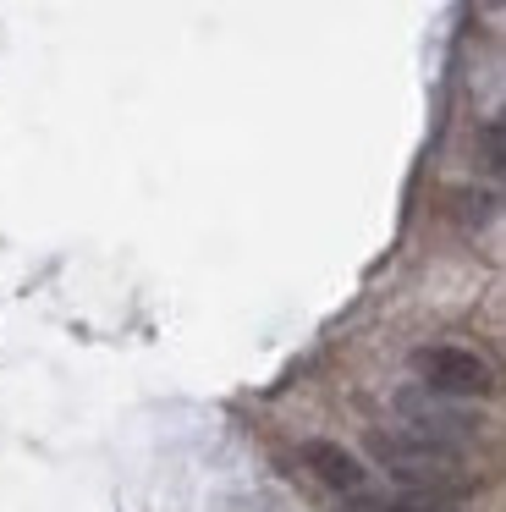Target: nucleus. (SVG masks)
Returning <instances> with one entry per match:
<instances>
[{"label":"nucleus","instance_id":"obj_1","mask_svg":"<svg viewBox=\"0 0 506 512\" xmlns=\"http://www.w3.org/2000/svg\"><path fill=\"white\" fill-rule=\"evenodd\" d=\"M363 452L374 457V468H385V474L402 490H413V496L457 501L479 485L473 463L457 446H435V441H424V435H407L402 424H374V430L363 435Z\"/></svg>","mask_w":506,"mask_h":512},{"label":"nucleus","instance_id":"obj_2","mask_svg":"<svg viewBox=\"0 0 506 512\" xmlns=\"http://www.w3.org/2000/svg\"><path fill=\"white\" fill-rule=\"evenodd\" d=\"M391 408H396V419H402L407 435H424V441H435V446H457V452L484 430V419L468 402L435 397V391H424V386H402L391 397Z\"/></svg>","mask_w":506,"mask_h":512},{"label":"nucleus","instance_id":"obj_3","mask_svg":"<svg viewBox=\"0 0 506 512\" xmlns=\"http://www.w3.org/2000/svg\"><path fill=\"white\" fill-rule=\"evenodd\" d=\"M413 375L424 391L451 402H484L495 391V369L468 347H418L413 353Z\"/></svg>","mask_w":506,"mask_h":512},{"label":"nucleus","instance_id":"obj_4","mask_svg":"<svg viewBox=\"0 0 506 512\" xmlns=\"http://www.w3.org/2000/svg\"><path fill=\"white\" fill-rule=\"evenodd\" d=\"M303 463H308V474H314L319 485H330L336 496H352V501L369 496V468H363L347 446H336V441H303Z\"/></svg>","mask_w":506,"mask_h":512},{"label":"nucleus","instance_id":"obj_5","mask_svg":"<svg viewBox=\"0 0 506 512\" xmlns=\"http://www.w3.org/2000/svg\"><path fill=\"white\" fill-rule=\"evenodd\" d=\"M358 512H462L457 501H440V496H413V490H402V496H363Z\"/></svg>","mask_w":506,"mask_h":512}]
</instances>
